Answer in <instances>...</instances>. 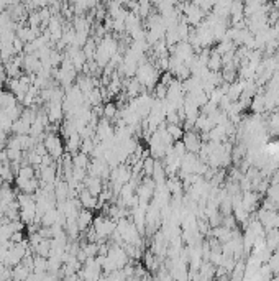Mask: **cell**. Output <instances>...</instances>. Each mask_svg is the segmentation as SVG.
Returning a JSON list of instances; mask_svg holds the SVG:
<instances>
[{"label": "cell", "instance_id": "8992f818", "mask_svg": "<svg viewBox=\"0 0 279 281\" xmlns=\"http://www.w3.org/2000/svg\"><path fill=\"white\" fill-rule=\"evenodd\" d=\"M166 132H168V135L171 137V140H173L174 143L183 140V137L186 133L183 125H176V123H168V125H166Z\"/></svg>", "mask_w": 279, "mask_h": 281}, {"label": "cell", "instance_id": "ba28073f", "mask_svg": "<svg viewBox=\"0 0 279 281\" xmlns=\"http://www.w3.org/2000/svg\"><path fill=\"white\" fill-rule=\"evenodd\" d=\"M143 263H145V268L148 270V271H156L159 268V258L156 256L153 251H146L145 253V258H143Z\"/></svg>", "mask_w": 279, "mask_h": 281}, {"label": "cell", "instance_id": "7a4b0ae2", "mask_svg": "<svg viewBox=\"0 0 279 281\" xmlns=\"http://www.w3.org/2000/svg\"><path fill=\"white\" fill-rule=\"evenodd\" d=\"M183 145L186 148V151L187 153H192V155H195V153L200 151V148H202V140H200L199 133L194 132V130H189L184 133L183 137Z\"/></svg>", "mask_w": 279, "mask_h": 281}, {"label": "cell", "instance_id": "277c9868", "mask_svg": "<svg viewBox=\"0 0 279 281\" xmlns=\"http://www.w3.org/2000/svg\"><path fill=\"white\" fill-rule=\"evenodd\" d=\"M84 187L95 197H99L102 194V191H104L102 179H100V177H95V176H87L86 181H84Z\"/></svg>", "mask_w": 279, "mask_h": 281}, {"label": "cell", "instance_id": "9c48e42d", "mask_svg": "<svg viewBox=\"0 0 279 281\" xmlns=\"http://www.w3.org/2000/svg\"><path fill=\"white\" fill-rule=\"evenodd\" d=\"M117 113H119V110H117V102H107L104 107H102V117L105 118V120L112 122L114 118H117Z\"/></svg>", "mask_w": 279, "mask_h": 281}, {"label": "cell", "instance_id": "5b68a950", "mask_svg": "<svg viewBox=\"0 0 279 281\" xmlns=\"http://www.w3.org/2000/svg\"><path fill=\"white\" fill-rule=\"evenodd\" d=\"M92 224H94V214H92V211L81 209L79 214H77V225H79V230L87 232V229H89Z\"/></svg>", "mask_w": 279, "mask_h": 281}, {"label": "cell", "instance_id": "3957f363", "mask_svg": "<svg viewBox=\"0 0 279 281\" xmlns=\"http://www.w3.org/2000/svg\"><path fill=\"white\" fill-rule=\"evenodd\" d=\"M77 197H79V201H81L82 209L92 211V209H97V207H99V197L92 196L86 187L79 192V194H77Z\"/></svg>", "mask_w": 279, "mask_h": 281}, {"label": "cell", "instance_id": "52a82bcc", "mask_svg": "<svg viewBox=\"0 0 279 281\" xmlns=\"http://www.w3.org/2000/svg\"><path fill=\"white\" fill-rule=\"evenodd\" d=\"M89 165H91V156H87L81 151H77L76 155H72V166L74 168H79V170L87 171Z\"/></svg>", "mask_w": 279, "mask_h": 281}, {"label": "cell", "instance_id": "6da1fadb", "mask_svg": "<svg viewBox=\"0 0 279 281\" xmlns=\"http://www.w3.org/2000/svg\"><path fill=\"white\" fill-rule=\"evenodd\" d=\"M43 145L46 146V151L53 160H61L64 155V143L58 133H45V140Z\"/></svg>", "mask_w": 279, "mask_h": 281}]
</instances>
